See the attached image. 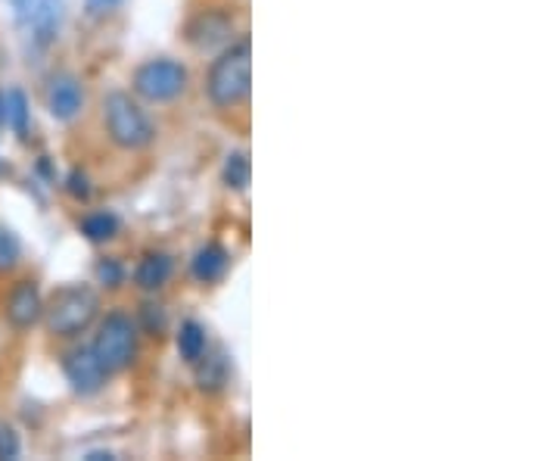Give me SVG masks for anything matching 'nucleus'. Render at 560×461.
<instances>
[{
	"instance_id": "12",
	"label": "nucleus",
	"mask_w": 560,
	"mask_h": 461,
	"mask_svg": "<svg viewBox=\"0 0 560 461\" xmlns=\"http://www.w3.org/2000/svg\"><path fill=\"white\" fill-rule=\"evenodd\" d=\"M25 22L32 25V35L40 47L54 44L62 22V0H32V10H28Z\"/></svg>"
},
{
	"instance_id": "8",
	"label": "nucleus",
	"mask_w": 560,
	"mask_h": 461,
	"mask_svg": "<svg viewBox=\"0 0 560 461\" xmlns=\"http://www.w3.org/2000/svg\"><path fill=\"white\" fill-rule=\"evenodd\" d=\"M3 319L13 331H32L40 319H44V297H40V287L35 281H16L7 306H3Z\"/></svg>"
},
{
	"instance_id": "14",
	"label": "nucleus",
	"mask_w": 560,
	"mask_h": 461,
	"mask_svg": "<svg viewBox=\"0 0 560 461\" xmlns=\"http://www.w3.org/2000/svg\"><path fill=\"white\" fill-rule=\"evenodd\" d=\"M79 231L91 243H106V241H113V238H119L121 221L119 216H116V212H109V209H94V212L81 216Z\"/></svg>"
},
{
	"instance_id": "25",
	"label": "nucleus",
	"mask_w": 560,
	"mask_h": 461,
	"mask_svg": "<svg viewBox=\"0 0 560 461\" xmlns=\"http://www.w3.org/2000/svg\"><path fill=\"white\" fill-rule=\"evenodd\" d=\"M10 7L16 10V16H20L22 22H25V16H28V10H32V0H10Z\"/></svg>"
},
{
	"instance_id": "26",
	"label": "nucleus",
	"mask_w": 560,
	"mask_h": 461,
	"mask_svg": "<svg viewBox=\"0 0 560 461\" xmlns=\"http://www.w3.org/2000/svg\"><path fill=\"white\" fill-rule=\"evenodd\" d=\"M7 125V116H3V94H0V128Z\"/></svg>"
},
{
	"instance_id": "4",
	"label": "nucleus",
	"mask_w": 560,
	"mask_h": 461,
	"mask_svg": "<svg viewBox=\"0 0 560 461\" xmlns=\"http://www.w3.org/2000/svg\"><path fill=\"white\" fill-rule=\"evenodd\" d=\"M138 321L125 312H109L97 327V337L91 343L94 356L103 365L106 374H119L125 368H131L138 359Z\"/></svg>"
},
{
	"instance_id": "16",
	"label": "nucleus",
	"mask_w": 560,
	"mask_h": 461,
	"mask_svg": "<svg viewBox=\"0 0 560 461\" xmlns=\"http://www.w3.org/2000/svg\"><path fill=\"white\" fill-rule=\"evenodd\" d=\"M253 181V162H249V153L246 150H231L224 157V165H221V184L234 194H243Z\"/></svg>"
},
{
	"instance_id": "2",
	"label": "nucleus",
	"mask_w": 560,
	"mask_h": 461,
	"mask_svg": "<svg viewBox=\"0 0 560 461\" xmlns=\"http://www.w3.org/2000/svg\"><path fill=\"white\" fill-rule=\"evenodd\" d=\"M101 315V297L88 284H62L50 300H44V321L47 331L60 341L81 337Z\"/></svg>"
},
{
	"instance_id": "27",
	"label": "nucleus",
	"mask_w": 560,
	"mask_h": 461,
	"mask_svg": "<svg viewBox=\"0 0 560 461\" xmlns=\"http://www.w3.org/2000/svg\"><path fill=\"white\" fill-rule=\"evenodd\" d=\"M3 175H10V165H7V162L0 160V178H3Z\"/></svg>"
},
{
	"instance_id": "13",
	"label": "nucleus",
	"mask_w": 560,
	"mask_h": 461,
	"mask_svg": "<svg viewBox=\"0 0 560 461\" xmlns=\"http://www.w3.org/2000/svg\"><path fill=\"white\" fill-rule=\"evenodd\" d=\"M194 371H197V387L202 393H221L231 383V359L221 349L219 353L206 349V356L194 365Z\"/></svg>"
},
{
	"instance_id": "10",
	"label": "nucleus",
	"mask_w": 560,
	"mask_h": 461,
	"mask_svg": "<svg viewBox=\"0 0 560 461\" xmlns=\"http://www.w3.org/2000/svg\"><path fill=\"white\" fill-rule=\"evenodd\" d=\"M172 275H175V260L168 256V253H162V250H150V253H143L135 265V272H131V281L135 287H140L143 293H156L162 290L165 284L172 281Z\"/></svg>"
},
{
	"instance_id": "7",
	"label": "nucleus",
	"mask_w": 560,
	"mask_h": 461,
	"mask_svg": "<svg viewBox=\"0 0 560 461\" xmlns=\"http://www.w3.org/2000/svg\"><path fill=\"white\" fill-rule=\"evenodd\" d=\"M62 374L79 396H97L106 383V371L91 346H75L62 356Z\"/></svg>"
},
{
	"instance_id": "1",
	"label": "nucleus",
	"mask_w": 560,
	"mask_h": 461,
	"mask_svg": "<svg viewBox=\"0 0 560 461\" xmlns=\"http://www.w3.org/2000/svg\"><path fill=\"white\" fill-rule=\"evenodd\" d=\"M253 91V47L249 41H231L221 47L206 72V97L215 110H237Z\"/></svg>"
},
{
	"instance_id": "15",
	"label": "nucleus",
	"mask_w": 560,
	"mask_h": 461,
	"mask_svg": "<svg viewBox=\"0 0 560 461\" xmlns=\"http://www.w3.org/2000/svg\"><path fill=\"white\" fill-rule=\"evenodd\" d=\"M175 343H178L180 361H187L194 368L206 356V349H209V334H206V327H202L200 321H184L178 327Z\"/></svg>"
},
{
	"instance_id": "22",
	"label": "nucleus",
	"mask_w": 560,
	"mask_h": 461,
	"mask_svg": "<svg viewBox=\"0 0 560 461\" xmlns=\"http://www.w3.org/2000/svg\"><path fill=\"white\" fill-rule=\"evenodd\" d=\"M66 191H69V197H75V200H91V178H88V172L84 169H72L69 175H66Z\"/></svg>"
},
{
	"instance_id": "20",
	"label": "nucleus",
	"mask_w": 560,
	"mask_h": 461,
	"mask_svg": "<svg viewBox=\"0 0 560 461\" xmlns=\"http://www.w3.org/2000/svg\"><path fill=\"white\" fill-rule=\"evenodd\" d=\"M165 324H168V319H165V309L162 306H156V302H143L140 306L138 327H143L147 334L160 337V334H165Z\"/></svg>"
},
{
	"instance_id": "17",
	"label": "nucleus",
	"mask_w": 560,
	"mask_h": 461,
	"mask_svg": "<svg viewBox=\"0 0 560 461\" xmlns=\"http://www.w3.org/2000/svg\"><path fill=\"white\" fill-rule=\"evenodd\" d=\"M3 116H7V128H13L20 138H28V125H32V110H28V97L20 88L3 94Z\"/></svg>"
},
{
	"instance_id": "6",
	"label": "nucleus",
	"mask_w": 560,
	"mask_h": 461,
	"mask_svg": "<svg viewBox=\"0 0 560 461\" xmlns=\"http://www.w3.org/2000/svg\"><path fill=\"white\" fill-rule=\"evenodd\" d=\"M184 41H187L194 50H200V54L228 47V44L234 41V13L224 10V7H206V10H197L190 20L184 22Z\"/></svg>"
},
{
	"instance_id": "11",
	"label": "nucleus",
	"mask_w": 560,
	"mask_h": 461,
	"mask_svg": "<svg viewBox=\"0 0 560 461\" xmlns=\"http://www.w3.org/2000/svg\"><path fill=\"white\" fill-rule=\"evenodd\" d=\"M231 268V253L219 241L202 243L190 260V275L197 284H219Z\"/></svg>"
},
{
	"instance_id": "21",
	"label": "nucleus",
	"mask_w": 560,
	"mask_h": 461,
	"mask_svg": "<svg viewBox=\"0 0 560 461\" xmlns=\"http://www.w3.org/2000/svg\"><path fill=\"white\" fill-rule=\"evenodd\" d=\"M22 456V440L16 434V427L7 422H0V459L13 461Z\"/></svg>"
},
{
	"instance_id": "9",
	"label": "nucleus",
	"mask_w": 560,
	"mask_h": 461,
	"mask_svg": "<svg viewBox=\"0 0 560 461\" xmlns=\"http://www.w3.org/2000/svg\"><path fill=\"white\" fill-rule=\"evenodd\" d=\"M84 110V88L79 76L57 72L47 81V113L57 122H72Z\"/></svg>"
},
{
	"instance_id": "3",
	"label": "nucleus",
	"mask_w": 560,
	"mask_h": 461,
	"mask_svg": "<svg viewBox=\"0 0 560 461\" xmlns=\"http://www.w3.org/2000/svg\"><path fill=\"white\" fill-rule=\"evenodd\" d=\"M103 128L106 138L125 153H140L156 141V125L143 103L128 91H109L103 101Z\"/></svg>"
},
{
	"instance_id": "18",
	"label": "nucleus",
	"mask_w": 560,
	"mask_h": 461,
	"mask_svg": "<svg viewBox=\"0 0 560 461\" xmlns=\"http://www.w3.org/2000/svg\"><path fill=\"white\" fill-rule=\"evenodd\" d=\"M22 260V241L16 238L13 228L0 224V275H10L16 272V265Z\"/></svg>"
},
{
	"instance_id": "5",
	"label": "nucleus",
	"mask_w": 560,
	"mask_h": 461,
	"mask_svg": "<svg viewBox=\"0 0 560 461\" xmlns=\"http://www.w3.org/2000/svg\"><path fill=\"white\" fill-rule=\"evenodd\" d=\"M190 72L180 60L156 57V60L140 62L131 76V94L143 103H175L187 91Z\"/></svg>"
},
{
	"instance_id": "23",
	"label": "nucleus",
	"mask_w": 560,
	"mask_h": 461,
	"mask_svg": "<svg viewBox=\"0 0 560 461\" xmlns=\"http://www.w3.org/2000/svg\"><path fill=\"white\" fill-rule=\"evenodd\" d=\"M119 3L121 0H84V10H88L91 16H106V13H113Z\"/></svg>"
},
{
	"instance_id": "24",
	"label": "nucleus",
	"mask_w": 560,
	"mask_h": 461,
	"mask_svg": "<svg viewBox=\"0 0 560 461\" xmlns=\"http://www.w3.org/2000/svg\"><path fill=\"white\" fill-rule=\"evenodd\" d=\"M88 461H113L116 459V452H109V449H91L88 456H84Z\"/></svg>"
},
{
	"instance_id": "19",
	"label": "nucleus",
	"mask_w": 560,
	"mask_h": 461,
	"mask_svg": "<svg viewBox=\"0 0 560 461\" xmlns=\"http://www.w3.org/2000/svg\"><path fill=\"white\" fill-rule=\"evenodd\" d=\"M94 278H97V284L106 287V290H119L121 284H125V278H128V268H125V262L116 260V256H103V260H97V265H94Z\"/></svg>"
}]
</instances>
